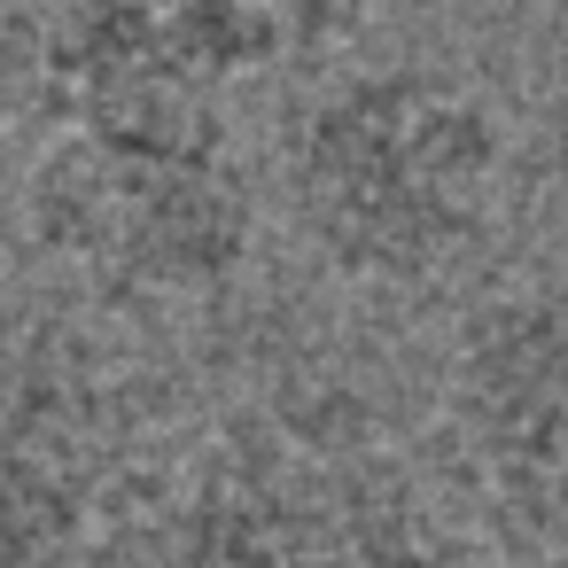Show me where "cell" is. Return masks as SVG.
Returning <instances> with one entry per match:
<instances>
[{
    "label": "cell",
    "mask_w": 568,
    "mask_h": 568,
    "mask_svg": "<svg viewBox=\"0 0 568 568\" xmlns=\"http://www.w3.org/2000/svg\"><path fill=\"white\" fill-rule=\"evenodd\" d=\"M506 195L514 125L444 63L335 71L281 133V203L304 250L351 288H444L498 242Z\"/></svg>",
    "instance_id": "obj_1"
},
{
    "label": "cell",
    "mask_w": 568,
    "mask_h": 568,
    "mask_svg": "<svg viewBox=\"0 0 568 568\" xmlns=\"http://www.w3.org/2000/svg\"><path fill=\"white\" fill-rule=\"evenodd\" d=\"M265 203L226 133L63 125L24 172V234L110 304H203L257 257Z\"/></svg>",
    "instance_id": "obj_2"
},
{
    "label": "cell",
    "mask_w": 568,
    "mask_h": 568,
    "mask_svg": "<svg viewBox=\"0 0 568 568\" xmlns=\"http://www.w3.org/2000/svg\"><path fill=\"white\" fill-rule=\"evenodd\" d=\"M133 436V382L87 335H32L0 358V568H79Z\"/></svg>",
    "instance_id": "obj_3"
},
{
    "label": "cell",
    "mask_w": 568,
    "mask_h": 568,
    "mask_svg": "<svg viewBox=\"0 0 568 568\" xmlns=\"http://www.w3.org/2000/svg\"><path fill=\"white\" fill-rule=\"evenodd\" d=\"M444 428L514 537H568V281H506L444 351Z\"/></svg>",
    "instance_id": "obj_4"
},
{
    "label": "cell",
    "mask_w": 568,
    "mask_h": 568,
    "mask_svg": "<svg viewBox=\"0 0 568 568\" xmlns=\"http://www.w3.org/2000/svg\"><path fill=\"white\" fill-rule=\"evenodd\" d=\"M55 17H63V0H0V110L48 94Z\"/></svg>",
    "instance_id": "obj_5"
},
{
    "label": "cell",
    "mask_w": 568,
    "mask_h": 568,
    "mask_svg": "<svg viewBox=\"0 0 568 568\" xmlns=\"http://www.w3.org/2000/svg\"><path fill=\"white\" fill-rule=\"evenodd\" d=\"M257 9L273 17L281 55H335L389 9V0H257Z\"/></svg>",
    "instance_id": "obj_6"
},
{
    "label": "cell",
    "mask_w": 568,
    "mask_h": 568,
    "mask_svg": "<svg viewBox=\"0 0 568 568\" xmlns=\"http://www.w3.org/2000/svg\"><path fill=\"white\" fill-rule=\"evenodd\" d=\"M506 568H568V537H521V560Z\"/></svg>",
    "instance_id": "obj_7"
}]
</instances>
